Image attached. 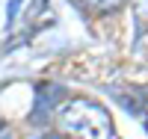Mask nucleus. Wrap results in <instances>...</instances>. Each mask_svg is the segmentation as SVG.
<instances>
[{
    "label": "nucleus",
    "mask_w": 148,
    "mask_h": 139,
    "mask_svg": "<svg viewBox=\"0 0 148 139\" xmlns=\"http://www.w3.org/2000/svg\"><path fill=\"white\" fill-rule=\"evenodd\" d=\"M77 3L83 9H89V12H113V9H119L125 3V0H77Z\"/></svg>",
    "instance_id": "f03ea898"
},
{
    "label": "nucleus",
    "mask_w": 148,
    "mask_h": 139,
    "mask_svg": "<svg viewBox=\"0 0 148 139\" xmlns=\"http://www.w3.org/2000/svg\"><path fill=\"white\" fill-rule=\"evenodd\" d=\"M51 139H62V136H51Z\"/></svg>",
    "instance_id": "39448f33"
},
{
    "label": "nucleus",
    "mask_w": 148,
    "mask_h": 139,
    "mask_svg": "<svg viewBox=\"0 0 148 139\" xmlns=\"http://www.w3.org/2000/svg\"><path fill=\"white\" fill-rule=\"evenodd\" d=\"M133 18L142 30H148V0H133Z\"/></svg>",
    "instance_id": "7ed1b4c3"
},
{
    "label": "nucleus",
    "mask_w": 148,
    "mask_h": 139,
    "mask_svg": "<svg viewBox=\"0 0 148 139\" xmlns=\"http://www.w3.org/2000/svg\"><path fill=\"white\" fill-rule=\"evenodd\" d=\"M56 124L65 139H116L110 112L89 98H68L56 107Z\"/></svg>",
    "instance_id": "f257e3e1"
},
{
    "label": "nucleus",
    "mask_w": 148,
    "mask_h": 139,
    "mask_svg": "<svg viewBox=\"0 0 148 139\" xmlns=\"http://www.w3.org/2000/svg\"><path fill=\"white\" fill-rule=\"evenodd\" d=\"M0 139H12V133H9V127H6L3 121H0Z\"/></svg>",
    "instance_id": "20e7f679"
}]
</instances>
